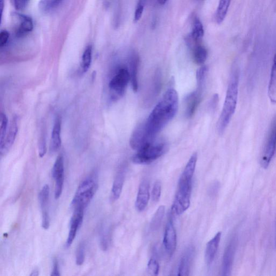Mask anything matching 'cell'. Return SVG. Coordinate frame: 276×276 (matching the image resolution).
<instances>
[{"label": "cell", "instance_id": "20", "mask_svg": "<svg viewBox=\"0 0 276 276\" xmlns=\"http://www.w3.org/2000/svg\"><path fill=\"white\" fill-rule=\"evenodd\" d=\"M194 249L193 246H190L185 251L181 259L178 268V276H188L194 258Z\"/></svg>", "mask_w": 276, "mask_h": 276}, {"label": "cell", "instance_id": "29", "mask_svg": "<svg viewBox=\"0 0 276 276\" xmlns=\"http://www.w3.org/2000/svg\"><path fill=\"white\" fill-rule=\"evenodd\" d=\"M8 118L4 113H1L0 116V145L3 144L7 135Z\"/></svg>", "mask_w": 276, "mask_h": 276}, {"label": "cell", "instance_id": "21", "mask_svg": "<svg viewBox=\"0 0 276 276\" xmlns=\"http://www.w3.org/2000/svg\"><path fill=\"white\" fill-rule=\"evenodd\" d=\"M61 119L60 117L56 118L52 134L50 150L51 152H55L60 149L61 144Z\"/></svg>", "mask_w": 276, "mask_h": 276}, {"label": "cell", "instance_id": "30", "mask_svg": "<svg viewBox=\"0 0 276 276\" xmlns=\"http://www.w3.org/2000/svg\"><path fill=\"white\" fill-rule=\"evenodd\" d=\"M208 72V68L206 66L201 67L196 72V81L198 87L204 88L206 79Z\"/></svg>", "mask_w": 276, "mask_h": 276}, {"label": "cell", "instance_id": "17", "mask_svg": "<svg viewBox=\"0 0 276 276\" xmlns=\"http://www.w3.org/2000/svg\"><path fill=\"white\" fill-rule=\"evenodd\" d=\"M191 49L192 57L196 65L202 66L208 57V51L202 42H189L187 43Z\"/></svg>", "mask_w": 276, "mask_h": 276}, {"label": "cell", "instance_id": "5", "mask_svg": "<svg viewBox=\"0 0 276 276\" xmlns=\"http://www.w3.org/2000/svg\"><path fill=\"white\" fill-rule=\"evenodd\" d=\"M166 146L164 142H150L137 151L132 160L137 164H148L159 159L165 154Z\"/></svg>", "mask_w": 276, "mask_h": 276}, {"label": "cell", "instance_id": "14", "mask_svg": "<svg viewBox=\"0 0 276 276\" xmlns=\"http://www.w3.org/2000/svg\"><path fill=\"white\" fill-rule=\"evenodd\" d=\"M203 89L197 87V90L186 97V115L190 118L195 114L201 101L202 94Z\"/></svg>", "mask_w": 276, "mask_h": 276}, {"label": "cell", "instance_id": "4", "mask_svg": "<svg viewBox=\"0 0 276 276\" xmlns=\"http://www.w3.org/2000/svg\"><path fill=\"white\" fill-rule=\"evenodd\" d=\"M98 188V176L96 174L87 176L79 186L71 205L74 210H85L95 196Z\"/></svg>", "mask_w": 276, "mask_h": 276}, {"label": "cell", "instance_id": "37", "mask_svg": "<svg viewBox=\"0 0 276 276\" xmlns=\"http://www.w3.org/2000/svg\"><path fill=\"white\" fill-rule=\"evenodd\" d=\"M9 38V33L7 31H2L0 33V47L6 46Z\"/></svg>", "mask_w": 276, "mask_h": 276}, {"label": "cell", "instance_id": "33", "mask_svg": "<svg viewBox=\"0 0 276 276\" xmlns=\"http://www.w3.org/2000/svg\"><path fill=\"white\" fill-rule=\"evenodd\" d=\"M161 194V183L160 181H156L153 187L152 191V198L155 203L158 202Z\"/></svg>", "mask_w": 276, "mask_h": 276}, {"label": "cell", "instance_id": "39", "mask_svg": "<svg viewBox=\"0 0 276 276\" xmlns=\"http://www.w3.org/2000/svg\"><path fill=\"white\" fill-rule=\"evenodd\" d=\"M39 275V271L37 269H34L32 274H31V276H37Z\"/></svg>", "mask_w": 276, "mask_h": 276}, {"label": "cell", "instance_id": "22", "mask_svg": "<svg viewBox=\"0 0 276 276\" xmlns=\"http://www.w3.org/2000/svg\"><path fill=\"white\" fill-rule=\"evenodd\" d=\"M125 178V171L124 169L121 170L116 175L112 185L111 190V199L112 201H116L120 199L123 186H124Z\"/></svg>", "mask_w": 276, "mask_h": 276}, {"label": "cell", "instance_id": "9", "mask_svg": "<svg viewBox=\"0 0 276 276\" xmlns=\"http://www.w3.org/2000/svg\"><path fill=\"white\" fill-rule=\"evenodd\" d=\"M276 151V123L270 133L268 139L266 144L260 160L261 166L267 169Z\"/></svg>", "mask_w": 276, "mask_h": 276}, {"label": "cell", "instance_id": "23", "mask_svg": "<svg viewBox=\"0 0 276 276\" xmlns=\"http://www.w3.org/2000/svg\"><path fill=\"white\" fill-rule=\"evenodd\" d=\"M268 92L271 103L273 104H276V53L271 71Z\"/></svg>", "mask_w": 276, "mask_h": 276}, {"label": "cell", "instance_id": "1", "mask_svg": "<svg viewBox=\"0 0 276 276\" xmlns=\"http://www.w3.org/2000/svg\"><path fill=\"white\" fill-rule=\"evenodd\" d=\"M179 97L177 91L171 88L157 104L147 120L133 133L130 146L138 150L154 141L159 133L174 117L178 110Z\"/></svg>", "mask_w": 276, "mask_h": 276}, {"label": "cell", "instance_id": "18", "mask_svg": "<svg viewBox=\"0 0 276 276\" xmlns=\"http://www.w3.org/2000/svg\"><path fill=\"white\" fill-rule=\"evenodd\" d=\"M140 65V58L138 53L133 52L130 57V73L133 90L137 92L138 90V71Z\"/></svg>", "mask_w": 276, "mask_h": 276}, {"label": "cell", "instance_id": "32", "mask_svg": "<svg viewBox=\"0 0 276 276\" xmlns=\"http://www.w3.org/2000/svg\"><path fill=\"white\" fill-rule=\"evenodd\" d=\"M160 266L158 262L154 258H151L147 264V270L149 273L152 276L158 275Z\"/></svg>", "mask_w": 276, "mask_h": 276}, {"label": "cell", "instance_id": "10", "mask_svg": "<svg viewBox=\"0 0 276 276\" xmlns=\"http://www.w3.org/2000/svg\"><path fill=\"white\" fill-rule=\"evenodd\" d=\"M15 22V33L18 37L27 35L34 29V23L31 17L18 13L13 14Z\"/></svg>", "mask_w": 276, "mask_h": 276}, {"label": "cell", "instance_id": "35", "mask_svg": "<svg viewBox=\"0 0 276 276\" xmlns=\"http://www.w3.org/2000/svg\"><path fill=\"white\" fill-rule=\"evenodd\" d=\"M38 152L39 156L43 157L46 154L47 148L45 138L44 136L41 138L40 141H39L38 145Z\"/></svg>", "mask_w": 276, "mask_h": 276}, {"label": "cell", "instance_id": "8", "mask_svg": "<svg viewBox=\"0 0 276 276\" xmlns=\"http://www.w3.org/2000/svg\"><path fill=\"white\" fill-rule=\"evenodd\" d=\"M163 245L167 254L171 258L175 251L177 245L176 231L171 218H170L166 225Z\"/></svg>", "mask_w": 276, "mask_h": 276}, {"label": "cell", "instance_id": "15", "mask_svg": "<svg viewBox=\"0 0 276 276\" xmlns=\"http://www.w3.org/2000/svg\"><path fill=\"white\" fill-rule=\"evenodd\" d=\"M18 117L15 116L13 118L11 126H10L8 133H7L6 138H5L3 144L0 145V151H1V155L7 154L14 144L18 132Z\"/></svg>", "mask_w": 276, "mask_h": 276}, {"label": "cell", "instance_id": "3", "mask_svg": "<svg viewBox=\"0 0 276 276\" xmlns=\"http://www.w3.org/2000/svg\"><path fill=\"white\" fill-rule=\"evenodd\" d=\"M239 78L238 69H233L230 75L223 111L217 125V130L220 135H223L227 128L237 106Z\"/></svg>", "mask_w": 276, "mask_h": 276}, {"label": "cell", "instance_id": "26", "mask_svg": "<svg viewBox=\"0 0 276 276\" xmlns=\"http://www.w3.org/2000/svg\"><path fill=\"white\" fill-rule=\"evenodd\" d=\"M165 213V207L161 205L159 207L152 219L150 224V229L153 231L158 230L161 225L162 220L164 218Z\"/></svg>", "mask_w": 276, "mask_h": 276}, {"label": "cell", "instance_id": "41", "mask_svg": "<svg viewBox=\"0 0 276 276\" xmlns=\"http://www.w3.org/2000/svg\"></svg>", "mask_w": 276, "mask_h": 276}, {"label": "cell", "instance_id": "11", "mask_svg": "<svg viewBox=\"0 0 276 276\" xmlns=\"http://www.w3.org/2000/svg\"><path fill=\"white\" fill-rule=\"evenodd\" d=\"M50 195V188L48 185L43 187L39 194V200L42 210V225L44 229H48L50 226L51 219L49 213V200Z\"/></svg>", "mask_w": 276, "mask_h": 276}, {"label": "cell", "instance_id": "31", "mask_svg": "<svg viewBox=\"0 0 276 276\" xmlns=\"http://www.w3.org/2000/svg\"><path fill=\"white\" fill-rule=\"evenodd\" d=\"M85 244L83 242L79 245L76 251V263L77 265H82L85 262L86 258Z\"/></svg>", "mask_w": 276, "mask_h": 276}, {"label": "cell", "instance_id": "38", "mask_svg": "<svg viewBox=\"0 0 276 276\" xmlns=\"http://www.w3.org/2000/svg\"><path fill=\"white\" fill-rule=\"evenodd\" d=\"M51 276H60L61 274L60 269H59L58 261L56 259H53V268Z\"/></svg>", "mask_w": 276, "mask_h": 276}, {"label": "cell", "instance_id": "16", "mask_svg": "<svg viewBox=\"0 0 276 276\" xmlns=\"http://www.w3.org/2000/svg\"><path fill=\"white\" fill-rule=\"evenodd\" d=\"M150 199V184L146 180L143 181L138 190L136 201V208L142 211L146 208Z\"/></svg>", "mask_w": 276, "mask_h": 276}, {"label": "cell", "instance_id": "12", "mask_svg": "<svg viewBox=\"0 0 276 276\" xmlns=\"http://www.w3.org/2000/svg\"><path fill=\"white\" fill-rule=\"evenodd\" d=\"M84 212L85 210L81 209L74 210L73 214L70 221V230H69L66 245L69 247L75 240L77 231L82 225Z\"/></svg>", "mask_w": 276, "mask_h": 276}, {"label": "cell", "instance_id": "7", "mask_svg": "<svg viewBox=\"0 0 276 276\" xmlns=\"http://www.w3.org/2000/svg\"><path fill=\"white\" fill-rule=\"evenodd\" d=\"M52 176L55 181V198H60L63 191L64 181H65V166L62 155H59L53 166Z\"/></svg>", "mask_w": 276, "mask_h": 276}, {"label": "cell", "instance_id": "34", "mask_svg": "<svg viewBox=\"0 0 276 276\" xmlns=\"http://www.w3.org/2000/svg\"><path fill=\"white\" fill-rule=\"evenodd\" d=\"M144 3L143 2L142 0H139V2H138L134 16V22L137 23L141 19L143 12H144Z\"/></svg>", "mask_w": 276, "mask_h": 276}, {"label": "cell", "instance_id": "13", "mask_svg": "<svg viewBox=\"0 0 276 276\" xmlns=\"http://www.w3.org/2000/svg\"><path fill=\"white\" fill-rule=\"evenodd\" d=\"M236 241L233 239L230 242L225 250L223 265H222V275H230L236 251Z\"/></svg>", "mask_w": 276, "mask_h": 276}, {"label": "cell", "instance_id": "36", "mask_svg": "<svg viewBox=\"0 0 276 276\" xmlns=\"http://www.w3.org/2000/svg\"><path fill=\"white\" fill-rule=\"evenodd\" d=\"M30 0H14V7L17 11H23L25 9Z\"/></svg>", "mask_w": 276, "mask_h": 276}, {"label": "cell", "instance_id": "19", "mask_svg": "<svg viewBox=\"0 0 276 276\" xmlns=\"http://www.w3.org/2000/svg\"><path fill=\"white\" fill-rule=\"evenodd\" d=\"M221 235L222 233L220 231L206 245L205 259L207 264L208 265H210L214 260L217 251H218L219 248Z\"/></svg>", "mask_w": 276, "mask_h": 276}, {"label": "cell", "instance_id": "2", "mask_svg": "<svg viewBox=\"0 0 276 276\" xmlns=\"http://www.w3.org/2000/svg\"><path fill=\"white\" fill-rule=\"evenodd\" d=\"M198 155L194 153L185 167L180 176L178 187L172 210L176 215H181L189 208L192 190V180L195 171Z\"/></svg>", "mask_w": 276, "mask_h": 276}, {"label": "cell", "instance_id": "25", "mask_svg": "<svg viewBox=\"0 0 276 276\" xmlns=\"http://www.w3.org/2000/svg\"><path fill=\"white\" fill-rule=\"evenodd\" d=\"M190 37L195 42H201L204 36V29L200 19L195 17L193 24L192 32L190 34Z\"/></svg>", "mask_w": 276, "mask_h": 276}, {"label": "cell", "instance_id": "28", "mask_svg": "<svg viewBox=\"0 0 276 276\" xmlns=\"http://www.w3.org/2000/svg\"><path fill=\"white\" fill-rule=\"evenodd\" d=\"M63 1V0H39L38 8L44 13L51 12L60 6Z\"/></svg>", "mask_w": 276, "mask_h": 276}, {"label": "cell", "instance_id": "40", "mask_svg": "<svg viewBox=\"0 0 276 276\" xmlns=\"http://www.w3.org/2000/svg\"><path fill=\"white\" fill-rule=\"evenodd\" d=\"M157 2L161 6H162V5H164L166 3L167 0H157Z\"/></svg>", "mask_w": 276, "mask_h": 276}, {"label": "cell", "instance_id": "27", "mask_svg": "<svg viewBox=\"0 0 276 276\" xmlns=\"http://www.w3.org/2000/svg\"><path fill=\"white\" fill-rule=\"evenodd\" d=\"M92 58V47L88 46L84 52L82 57L81 67L84 73L86 72L90 69Z\"/></svg>", "mask_w": 276, "mask_h": 276}, {"label": "cell", "instance_id": "24", "mask_svg": "<svg viewBox=\"0 0 276 276\" xmlns=\"http://www.w3.org/2000/svg\"><path fill=\"white\" fill-rule=\"evenodd\" d=\"M230 3L231 0H220L215 16L217 23L220 24L224 22L228 12Z\"/></svg>", "mask_w": 276, "mask_h": 276}, {"label": "cell", "instance_id": "6", "mask_svg": "<svg viewBox=\"0 0 276 276\" xmlns=\"http://www.w3.org/2000/svg\"><path fill=\"white\" fill-rule=\"evenodd\" d=\"M131 81L130 71L125 67L117 70L109 83V88L113 101H117L124 96L128 84Z\"/></svg>", "mask_w": 276, "mask_h": 276}]
</instances>
